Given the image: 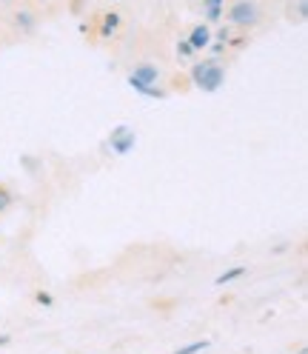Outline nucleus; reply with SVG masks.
Here are the masks:
<instances>
[{"label":"nucleus","mask_w":308,"mask_h":354,"mask_svg":"<svg viewBox=\"0 0 308 354\" xmlns=\"http://www.w3.org/2000/svg\"><path fill=\"white\" fill-rule=\"evenodd\" d=\"M189 80L194 88H200V92H209V95L220 92V86L226 83V66L217 57H206L189 69Z\"/></svg>","instance_id":"nucleus-1"},{"label":"nucleus","mask_w":308,"mask_h":354,"mask_svg":"<svg viewBox=\"0 0 308 354\" xmlns=\"http://www.w3.org/2000/svg\"><path fill=\"white\" fill-rule=\"evenodd\" d=\"M226 17L231 29H254L260 24V6H257V0H234Z\"/></svg>","instance_id":"nucleus-2"},{"label":"nucleus","mask_w":308,"mask_h":354,"mask_svg":"<svg viewBox=\"0 0 308 354\" xmlns=\"http://www.w3.org/2000/svg\"><path fill=\"white\" fill-rule=\"evenodd\" d=\"M135 143H137V135H135V129H128V126H115L112 135H108V149L120 154V158L135 149Z\"/></svg>","instance_id":"nucleus-3"},{"label":"nucleus","mask_w":308,"mask_h":354,"mask_svg":"<svg viewBox=\"0 0 308 354\" xmlns=\"http://www.w3.org/2000/svg\"><path fill=\"white\" fill-rule=\"evenodd\" d=\"M160 77H163V72H160V66H154V63H137L128 75V80H137V83H146V86H157Z\"/></svg>","instance_id":"nucleus-4"},{"label":"nucleus","mask_w":308,"mask_h":354,"mask_svg":"<svg viewBox=\"0 0 308 354\" xmlns=\"http://www.w3.org/2000/svg\"><path fill=\"white\" fill-rule=\"evenodd\" d=\"M189 46L194 49V52H206L209 46H211V40H214V32H211V26L209 24H197L191 32H189Z\"/></svg>","instance_id":"nucleus-5"},{"label":"nucleus","mask_w":308,"mask_h":354,"mask_svg":"<svg viewBox=\"0 0 308 354\" xmlns=\"http://www.w3.org/2000/svg\"><path fill=\"white\" fill-rule=\"evenodd\" d=\"M100 37L103 40H108V37H115L117 32H120V15L117 12H106L103 17H100Z\"/></svg>","instance_id":"nucleus-6"},{"label":"nucleus","mask_w":308,"mask_h":354,"mask_svg":"<svg viewBox=\"0 0 308 354\" xmlns=\"http://www.w3.org/2000/svg\"><path fill=\"white\" fill-rule=\"evenodd\" d=\"M35 24H37V15H35V12H29V9L15 12V29H17V32H32Z\"/></svg>","instance_id":"nucleus-7"},{"label":"nucleus","mask_w":308,"mask_h":354,"mask_svg":"<svg viewBox=\"0 0 308 354\" xmlns=\"http://www.w3.org/2000/svg\"><path fill=\"white\" fill-rule=\"evenodd\" d=\"M223 12H226V0H203V15L211 24H217L223 17Z\"/></svg>","instance_id":"nucleus-8"},{"label":"nucleus","mask_w":308,"mask_h":354,"mask_svg":"<svg viewBox=\"0 0 308 354\" xmlns=\"http://www.w3.org/2000/svg\"><path fill=\"white\" fill-rule=\"evenodd\" d=\"M128 86L143 97H157V100L166 97V88H160V86H146V83H137V80H128Z\"/></svg>","instance_id":"nucleus-9"},{"label":"nucleus","mask_w":308,"mask_h":354,"mask_svg":"<svg viewBox=\"0 0 308 354\" xmlns=\"http://www.w3.org/2000/svg\"><path fill=\"white\" fill-rule=\"evenodd\" d=\"M246 272H249V269H246V266H234V269H226V272H223V274H220V277H217L214 283H217V286H226V283H234V280H240V277H243Z\"/></svg>","instance_id":"nucleus-10"},{"label":"nucleus","mask_w":308,"mask_h":354,"mask_svg":"<svg viewBox=\"0 0 308 354\" xmlns=\"http://www.w3.org/2000/svg\"><path fill=\"white\" fill-rule=\"evenodd\" d=\"M211 343L209 340H194V343H186V346H180L174 354H200V351H206Z\"/></svg>","instance_id":"nucleus-11"},{"label":"nucleus","mask_w":308,"mask_h":354,"mask_svg":"<svg viewBox=\"0 0 308 354\" xmlns=\"http://www.w3.org/2000/svg\"><path fill=\"white\" fill-rule=\"evenodd\" d=\"M12 203H15V194H12L6 186H0V214H3V212H6Z\"/></svg>","instance_id":"nucleus-12"},{"label":"nucleus","mask_w":308,"mask_h":354,"mask_svg":"<svg viewBox=\"0 0 308 354\" xmlns=\"http://www.w3.org/2000/svg\"><path fill=\"white\" fill-rule=\"evenodd\" d=\"M191 55H197V52L189 46V40H180V43H177V57L186 60V57H191Z\"/></svg>","instance_id":"nucleus-13"},{"label":"nucleus","mask_w":308,"mask_h":354,"mask_svg":"<svg viewBox=\"0 0 308 354\" xmlns=\"http://www.w3.org/2000/svg\"><path fill=\"white\" fill-rule=\"evenodd\" d=\"M35 300H37L40 306H52V303H55V297H52L49 292H35Z\"/></svg>","instance_id":"nucleus-14"},{"label":"nucleus","mask_w":308,"mask_h":354,"mask_svg":"<svg viewBox=\"0 0 308 354\" xmlns=\"http://www.w3.org/2000/svg\"><path fill=\"white\" fill-rule=\"evenodd\" d=\"M0 346H9V335H0Z\"/></svg>","instance_id":"nucleus-15"}]
</instances>
